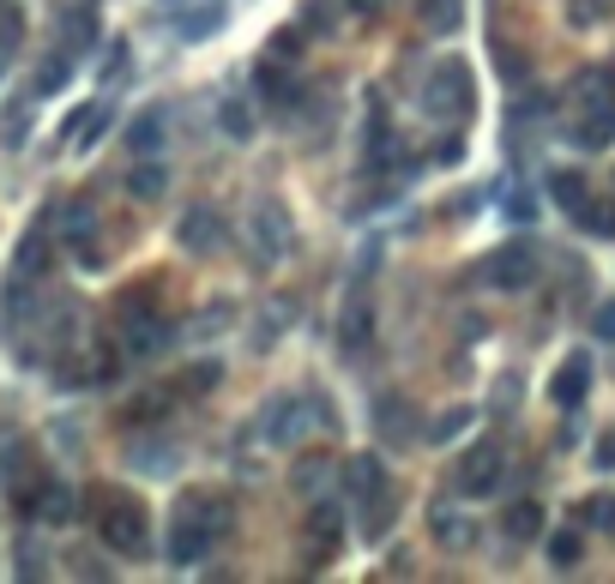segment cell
<instances>
[{
    "instance_id": "obj_1",
    "label": "cell",
    "mask_w": 615,
    "mask_h": 584,
    "mask_svg": "<svg viewBox=\"0 0 615 584\" xmlns=\"http://www.w3.org/2000/svg\"><path fill=\"white\" fill-rule=\"evenodd\" d=\"M223 524H230V512H223L211 494H187L182 507H175V524H170V560L175 567H199V560L218 548Z\"/></svg>"
},
{
    "instance_id": "obj_2",
    "label": "cell",
    "mask_w": 615,
    "mask_h": 584,
    "mask_svg": "<svg viewBox=\"0 0 615 584\" xmlns=\"http://www.w3.org/2000/svg\"><path fill=\"white\" fill-rule=\"evenodd\" d=\"M97 536H103L115 555H145V543H151V519H145V507L133 500V494H109L97 488Z\"/></svg>"
},
{
    "instance_id": "obj_3",
    "label": "cell",
    "mask_w": 615,
    "mask_h": 584,
    "mask_svg": "<svg viewBox=\"0 0 615 584\" xmlns=\"http://www.w3.org/2000/svg\"><path fill=\"white\" fill-rule=\"evenodd\" d=\"M422 103H429L434 115H471V66H465V61L434 66V78H429V91H422Z\"/></svg>"
},
{
    "instance_id": "obj_4",
    "label": "cell",
    "mask_w": 615,
    "mask_h": 584,
    "mask_svg": "<svg viewBox=\"0 0 615 584\" xmlns=\"http://www.w3.org/2000/svg\"><path fill=\"white\" fill-rule=\"evenodd\" d=\"M170 325L158 320V313H145V308H127L121 313V350L133 356V362H151V356H163L170 350Z\"/></svg>"
},
{
    "instance_id": "obj_5",
    "label": "cell",
    "mask_w": 615,
    "mask_h": 584,
    "mask_svg": "<svg viewBox=\"0 0 615 584\" xmlns=\"http://www.w3.org/2000/svg\"><path fill=\"white\" fill-rule=\"evenodd\" d=\"M501 476H507V458H501V440H477L471 452H465V464H458V488L471 494V500L495 494V488H501Z\"/></svg>"
},
{
    "instance_id": "obj_6",
    "label": "cell",
    "mask_w": 615,
    "mask_h": 584,
    "mask_svg": "<svg viewBox=\"0 0 615 584\" xmlns=\"http://www.w3.org/2000/svg\"><path fill=\"white\" fill-rule=\"evenodd\" d=\"M537 277V253L531 247H501V253H489L483 260V284L495 289H525Z\"/></svg>"
},
{
    "instance_id": "obj_7",
    "label": "cell",
    "mask_w": 615,
    "mask_h": 584,
    "mask_svg": "<svg viewBox=\"0 0 615 584\" xmlns=\"http://www.w3.org/2000/svg\"><path fill=\"white\" fill-rule=\"evenodd\" d=\"M218 235H223V218L211 206H194L182 223H175V241H182L187 253H211V247H218Z\"/></svg>"
},
{
    "instance_id": "obj_8",
    "label": "cell",
    "mask_w": 615,
    "mask_h": 584,
    "mask_svg": "<svg viewBox=\"0 0 615 584\" xmlns=\"http://www.w3.org/2000/svg\"><path fill=\"white\" fill-rule=\"evenodd\" d=\"M339 536H344L339 507H332V500H320V507L308 512V555H315V560H332V555H339Z\"/></svg>"
},
{
    "instance_id": "obj_9",
    "label": "cell",
    "mask_w": 615,
    "mask_h": 584,
    "mask_svg": "<svg viewBox=\"0 0 615 584\" xmlns=\"http://www.w3.org/2000/svg\"><path fill=\"white\" fill-rule=\"evenodd\" d=\"M362 500V536L368 543H380V536L398 524V494H393V482L386 488H374V494H356Z\"/></svg>"
},
{
    "instance_id": "obj_10",
    "label": "cell",
    "mask_w": 615,
    "mask_h": 584,
    "mask_svg": "<svg viewBox=\"0 0 615 584\" xmlns=\"http://www.w3.org/2000/svg\"><path fill=\"white\" fill-rule=\"evenodd\" d=\"M610 139H615V97L586 103V121L574 127V145H579V151H603Z\"/></svg>"
},
{
    "instance_id": "obj_11",
    "label": "cell",
    "mask_w": 615,
    "mask_h": 584,
    "mask_svg": "<svg viewBox=\"0 0 615 584\" xmlns=\"http://www.w3.org/2000/svg\"><path fill=\"white\" fill-rule=\"evenodd\" d=\"M308 422H315V410H302L296 398H284V403H272V410H266V440L290 446V440H302V434H308Z\"/></svg>"
},
{
    "instance_id": "obj_12",
    "label": "cell",
    "mask_w": 615,
    "mask_h": 584,
    "mask_svg": "<svg viewBox=\"0 0 615 584\" xmlns=\"http://www.w3.org/2000/svg\"><path fill=\"white\" fill-rule=\"evenodd\" d=\"M586 392H591V362H586V356H567V368L550 380V398L562 403V410H579Z\"/></svg>"
},
{
    "instance_id": "obj_13",
    "label": "cell",
    "mask_w": 615,
    "mask_h": 584,
    "mask_svg": "<svg viewBox=\"0 0 615 584\" xmlns=\"http://www.w3.org/2000/svg\"><path fill=\"white\" fill-rule=\"evenodd\" d=\"M163 109H145V115H133V127H127V151L133 157H158L163 151Z\"/></svg>"
},
{
    "instance_id": "obj_14",
    "label": "cell",
    "mask_w": 615,
    "mask_h": 584,
    "mask_svg": "<svg viewBox=\"0 0 615 584\" xmlns=\"http://www.w3.org/2000/svg\"><path fill=\"white\" fill-rule=\"evenodd\" d=\"M163 187H170V170H163L158 157H139V170H127L133 199H163Z\"/></svg>"
},
{
    "instance_id": "obj_15",
    "label": "cell",
    "mask_w": 615,
    "mask_h": 584,
    "mask_svg": "<svg viewBox=\"0 0 615 584\" xmlns=\"http://www.w3.org/2000/svg\"><path fill=\"white\" fill-rule=\"evenodd\" d=\"M260 97H266L272 109H284V115H290V109L302 103V85H296V73H278V66H266V73H260Z\"/></svg>"
},
{
    "instance_id": "obj_16",
    "label": "cell",
    "mask_w": 615,
    "mask_h": 584,
    "mask_svg": "<svg viewBox=\"0 0 615 584\" xmlns=\"http://www.w3.org/2000/svg\"><path fill=\"white\" fill-rule=\"evenodd\" d=\"M37 519H49V524H66V519H73V488H66V482H42Z\"/></svg>"
},
{
    "instance_id": "obj_17",
    "label": "cell",
    "mask_w": 615,
    "mask_h": 584,
    "mask_svg": "<svg viewBox=\"0 0 615 584\" xmlns=\"http://www.w3.org/2000/svg\"><path fill=\"white\" fill-rule=\"evenodd\" d=\"M254 229H260V247H266V253H284V247H290V223H284V211L260 206V223H254Z\"/></svg>"
},
{
    "instance_id": "obj_18",
    "label": "cell",
    "mask_w": 615,
    "mask_h": 584,
    "mask_svg": "<svg viewBox=\"0 0 615 584\" xmlns=\"http://www.w3.org/2000/svg\"><path fill=\"white\" fill-rule=\"evenodd\" d=\"M574 218L586 223L591 235H615V199H591V194H586V206H579Z\"/></svg>"
},
{
    "instance_id": "obj_19",
    "label": "cell",
    "mask_w": 615,
    "mask_h": 584,
    "mask_svg": "<svg viewBox=\"0 0 615 584\" xmlns=\"http://www.w3.org/2000/svg\"><path fill=\"white\" fill-rule=\"evenodd\" d=\"M25 133H30V103H7V115H0V145H7V151H19V145H25Z\"/></svg>"
},
{
    "instance_id": "obj_20",
    "label": "cell",
    "mask_w": 615,
    "mask_h": 584,
    "mask_svg": "<svg viewBox=\"0 0 615 584\" xmlns=\"http://www.w3.org/2000/svg\"><path fill=\"white\" fill-rule=\"evenodd\" d=\"M550 194H555V206H567V211H579V206H586V175H579V170H555V182H550Z\"/></svg>"
},
{
    "instance_id": "obj_21",
    "label": "cell",
    "mask_w": 615,
    "mask_h": 584,
    "mask_svg": "<svg viewBox=\"0 0 615 584\" xmlns=\"http://www.w3.org/2000/svg\"><path fill=\"white\" fill-rule=\"evenodd\" d=\"M362 338H368V301L362 296H350V308H344V350H362Z\"/></svg>"
},
{
    "instance_id": "obj_22",
    "label": "cell",
    "mask_w": 615,
    "mask_h": 584,
    "mask_svg": "<svg viewBox=\"0 0 615 584\" xmlns=\"http://www.w3.org/2000/svg\"><path fill=\"white\" fill-rule=\"evenodd\" d=\"M507 531L519 536V543H525V536H537V531H543V507H537V500H519V507H507Z\"/></svg>"
},
{
    "instance_id": "obj_23",
    "label": "cell",
    "mask_w": 615,
    "mask_h": 584,
    "mask_svg": "<svg viewBox=\"0 0 615 584\" xmlns=\"http://www.w3.org/2000/svg\"><path fill=\"white\" fill-rule=\"evenodd\" d=\"M417 7H422V25L429 30H441V37L458 30V0H417Z\"/></svg>"
},
{
    "instance_id": "obj_24",
    "label": "cell",
    "mask_w": 615,
    "mask_h": 584,
    "mask_svg": "<svg viewBox=\"0 0 615 584\" xmlns=\"http://www.w3.org/2000/svg\"><path fill=\"white\" fill-rule=\"evenodd\" d=\"M66 66H73V54H66V49H54V54H49V61H42V78H37V97H49V91H61L66 78H73V73H66Z\"/></svg>"
},
{
    "instance_id": "obj_25",
    "label": "cell",
    "mask_w": 615,
    "mask_h": 584,
    "mask_svg": "<svg viewBox=\"0 0 615 584\" xmlns=\"http://www.w3.org/2000/svg\"><path fill=\"white\" fill-rule=\"evenodd\" d=\"M218 18H223V7L211 0V7H199V13H187V18H182V37H187V42L211 37V30H218Z\"/></svg>"
},
{
    "instance_id": "obj_26",
    "label": "cell",
    "mask_w": 615,
    "mask_h": 584,
    "mask_svg": "<svg viewBox=\"0 0 615 584\" xmlns=\"http://www.w3.org/2000/svg\"><path fill=\"white\" fill-rule=\"evenodd\" d=\"M218 121H223V133H230V139H254L248 103H223V109H218Z\"/></svg>"
},
{
    "instance_id": "obj_27",
    "label": "cell",
    "mask_w": 615,
    "mask_h": 584,
    "mask_svg": "<svg viewBox=\"0 0 615 584\" xmlns=\"http://www.w3.org/2000/svg\"><path fill=\"white\" fill-rule=\"evenodd\" d=\"M42 260H49V247H42V235H25V247H19V277H37Z\"/></svg>"
},
{
    "instance_id": "obj_28",
    "label": "cell",
    "mask_w": 615,
    "mask_h": 584,
    "mask_svg": "<svg viewBox=\"0 0 615 584\" xmlns=\"http://www.w3.org/2000/svg\"><path fill=\"white\" fill-rule=\"evenodd\" d=\"M586 524H591V531H615V500H610V494H591V500H586Z\"/></svg>"
},
{
    "instance_id": "obj_29",
    "label": "cell",
    "mask_w": 615,
    "mask_h": 584,
    "mask_svg": "<svg viewBox=\"0 0 615 584\" xmlns=\"http://www.w3.org/2000/svg\"><path fill=\"white\" fill-rule=\"evenodd\" d=\"M550 560H555V567H579V536L574 531H555L550 536Z\"/></svg>"
},
{
    "instance_id": "obj_30",
    "label": "cell",
    "mask_w": 615,
    "mask_h": 584,
    "mask_svg": "<svg viewBox=\"0 0 615 584\" xmlns=\"http://www.w3.org/2000/svg\"><path fill=\"white\" fill-rule=\"evenodd\" d=\"M465 422H471V410H446L441 422H434V428H429V440H453V434L465 428Z\"/></svg>"
},
{
    "instance_id": "obj_31",
    "label": "cell",
    "mask_w": 615,
    "mask_h": 584,
    "mask_svg": "<svg viewBox=\"0 0 615 584\" xmlns=\"http://www.w3.org/2000/svg\"><path fill=\"white\" fill-rule=\"evenodd\" d=\"M434 531H441L446 543H465V536H471V524H458V519H453V512H446V507H434Z\"/></svg>"
},
{
    "instance_id": "obj_32",
    "label": "cell",
    "mask_w": 615,
    "mask_h": 584,
    "mask_svg": "<svg viewBox=\"0 0 615 584\" xmlns=\"http://www.w3.org/2000/svg\"><path fill=\"white\" fill-rule=\"evenodd\" d=\"M320 476H327V464H320V458L296 464V488H302V494H315V488H320Z\"/></svg>"
},
{
    "instance_id": "obj_33",
    "label": "cell",
    "mask_w": 615,
    "mask_h": 584,
    "mask_svg": "<svg viewBox=\"0 0 615 584\" xmlns=\"http://www.w3.org/2000/svg\"><path fill=\"white\" fill-rule=\"evenodd\" d=\"M591 332H598L603 344H615V301H603V308H598V320H591Z\"/></svg>"
},
{
    "instance_id": "obj_34",
    "label": "cell",
    "mask_w": 615,
    "mask_h": 584,
    "mask_svg": "<svg viewBox=\"0 0 615 584\" xmlns=\"http://www.w3.org/2000/svg\"><path fill=\"white\" fill-rule=\"evenodd\" d=\"M591 464H598V470H615V428L598 440V458H591Z\"/></svg>"
},
{
    "instance_id": "obj_35",
    "label": "cell",
    "mask_w": 615,
    "mask_h": 584,
    "mask_svg": "<svg viewBox=\"0 0 615 584\" xmlns=\"http://www.w3.org/2000/svg\"><path fill=\"white\" fill-rule=\"evenodd\" d=\"M603 7H610V0H574V7H567V13H574V18H579V25H586V18H598V13H603Z\"/></svg>"
}]
</instances>
